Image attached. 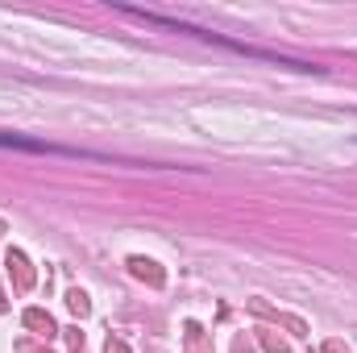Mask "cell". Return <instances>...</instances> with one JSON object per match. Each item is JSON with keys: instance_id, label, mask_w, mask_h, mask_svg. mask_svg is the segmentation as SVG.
<instances>
[{"instance_id": "obj_6", "label": "cell", "mask_w": 357, "mask_h": 353, "mask_svg": "<svg viewBox=\"0 0 357 353\" xmlns=\"http://www.w3.org/2000/svg\"><path fill=\"white\" fill-rule=\"evenodd\" d=\"M258 345H262L266 353H287V341H282L274 329H258Z\"/></svg>"}, {"instance_id": "obj_7", "label": "cell", "mask_w": 357, "mask_h": 353, "mask_svg": "<svg viewBox=\"0 0 357 353\" xmlns=\"http://www.w3.org/2000/svg\"><path fill=\"white\" fill-rule=\"evenodd\" d=\"M187 353H208V345H204V329L195 324V320H187Z\"/></svg>"}, {"instance_id": "obj_10", "label": "cell", "mask_w": 357, "mask_h": 353, "mask_svg": "<svg viewBox=\"0 0 357 353\" xmlns=\"http://www.w3.org/2000/svg\"><path fill=\"white\" fill-rule=\"evenodd\" d=\"M104 353H133V350H129L121 337H112V333H108V341H104Z\"/></svg>"}, {"instance_id": "obj_9", "label": "cell", "mask_w": 357, "mask_h": 353, "mask_svg": "<svg viewBox=\"0 0 357 353\" xmlns=\"http://www.w3.org/2000/svg\"><path fill=\"white\" fill-rule=\"evenodd\" d=\"M320 353H349V345H345L341 337H328V341L320 345Z\"/></svg>"}, {"instance_id": "obj_11", "label": "cell", "mask_w": 357, "mask_h": 353, "mask_svg": "<svg viewBox=\"0 0 357 353\" xmlns=\"http://www.w3.org/2000/svg\"><path fill=\"white\" fill-rule=\"evenodd\" d=\"M17 353H50V350H33V345H21Z\"/></svg>"}, {"instance_id": "obj_2", "label": "cell", "mask_w": 357, "mask_h": 353, "mask_svg": "<svg viewBox=\"0 0 357 353\" xmlns=\"http://www.w3.org/2000/svg\"><path fill=\"white\" fill-rule=\"evenodd\" d=\"M250 312H258V316H266L274 324H282V329H291L295 337H307V324L299 320V316H287V312H278V308H270L266 299H250Z\"/></svg>"}, {"instance_id": "obj_4", "label": "cell", "mask_w": 357, "mask_h": 353, "mask_svg": "<svg viewBox=\"0 0 357 353\" xmlns=\"http://www.w3.org/2000/svg\"><path fill=\"white\" fill-rule=\"evenodd\" d=\"M129 274H133V278H142L146 287H162V283H167V270L154 262V258H142V254H133V258H129Z\"/></svg>"}, {"instance_id": "obj_8", "label": "cell", "mask_w": 357, "mask_h": 353, "mask_svg": "<svg viewBox=\"0 0 357 353\" xmlns=\"http://www.w3.org/2000/svg\"><path fill=\"white\" fill-rule=\"evenodd\" d=\"M63 337H67V345L75 353H84V333H79V329H63Z\"/></svg>"}, {"instance_id": "obj_1", "label": "cell", "mask_w": 357, "mask_h": 353, "mask_svg": "<svg viewBox=\"0 0 357 353\" xmlns=\"http://www.w3.org/2000/svg\"><path fill=\"white\" fill-rule=\"evenodd\" d=\"M4 266H8V274H13V287L25 295V291H33V283H38V274H33V266H29V258L21 254V250H8L4 254Z\"/></svg>"}, {"instance_id": "obj_3", "label": "cell", "mask_w": 357, "mask_h": 353, "mask_svg": "<svg viewBox=\"0 0 357 353\" xmlns=\"http://www.w3.org/2000/svg\"><path fill=\"white\" fill-rule=\"evenodd\" d=\"M21 320H25V329H29L33 337H42V341H54V337L63 333V329L54 324V316H50V312H42V308H25V316H21Z\"/></svg>"}, {"instance_id": "obj_12", "label": "cell", "mask_w": 357, "mask_h": 353, "mask_svg": "<svg viewBox=\"0 0 357 353\" xmlns=\"http://www.w3.org/2000/svg\"><path fill=\"white\" fill-rule=\"evenodd\" d=\"M4 233H8V229H4V220H0V237H4Z\"/></svg>"}, {"instance_id": "obj_5", "label": "cell", "mask_w": 357, "mask_h": 353, "mask_svg": "<svg viewBox=\"0 0 357 353\" xmlns=\"http://www.w3.org/2000/svg\"><path fill=\"white\" fill-rule=\"evenodd\" d=\"M67 308H71V312H75V316L84 320V316L91 312V299H88V291H79V287H75V291H67Z\"/></svg>"}]
</instances>
